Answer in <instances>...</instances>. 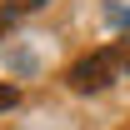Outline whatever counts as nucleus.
<instances>
[{
  "mask_svg": "<svg viewBox=\"0 0 130 130\" xmlns=\"http://www.w3.org/2000/svg\"><path fill=\"white\" fill-rule=\"evenodd\" d=\"M120 65H125L120 50H90V55H80V60L70 65L65 80H70V90H80V95H95L110 80H120Z\"/></svg>",
  "mask_w": 130,
  "mask_h": 130,
  "instance_id": "nucleus-1",
  "label": "nucleus"
},
{
  "mask_svg": "<svg viewBox=\"0 0 130 130\" xmlns=\"http://www.w3.org/2000/svg\"><path fill=\"white\" fill-rule=\"evenodd\" d=\"M40 5H50V0H5V10H40Z\"/></svg>",
  "mask_w": 130,
  "mask_h": 130,
  "instance_id": "nucleus-2",
  "label": "nucleus"
},
{
  "mask_svg": "<svg viewBox=\"0 0 130 130\" xmlns=\"http://www.w3.org/2000/svg\"><path fill=\"white\" fill-rule=\"evenodd\" d=\"M10 105H15V85H5V80H0V110H10Z\"/></svg>",
  "mask_w": 130,
  "mask_h": 130,
  "instance_id": "nucleus-3",
  "label": "nucleus"
},
{
  "mask_svg": "<svg viewBox=\"0 0 130 130\" xmlns=\"http://www.w3.org/2000/svg\"><path fill=\"white\" fill-rule=\"evenodd\" d=\"M10 15H15V10H0V35H5V25H10Z\"/></svg>",
  "mask_w": 130,
  "mask_h": 130,
  "instance_id": "nucleus-4",
  "label": "nucleus"
}]
</instances>
